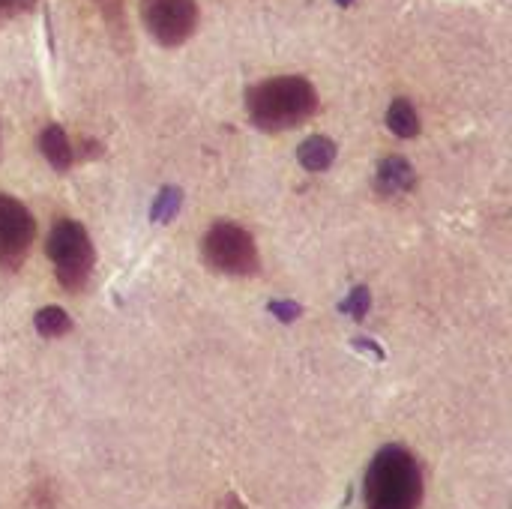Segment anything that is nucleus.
Wrapping results in <instances>:
<instances>
[{"instance_id":"nucleus-1","label":"nucleus","mask_w":512,"mask_h":509,"mask_svg":"<svg viewBox=\"0 0 512 509\" xmlns=\"http://www.w3.org/2000/svg\"><path fill=\"white\" fill-rule=\"evenodd\" d=\"M366 509H420L423 468L402 444H387L375 453L363 477Z\"/></svg>"},{"instance_id":"nucleus-2","label":"nucleus","mask_w":512,"mask_h":509,"mask_svg":"<svg viewBox=\"0 0 512 509\" xmlns=\"http://www.w3.org/2000/svg\"><path fill=\"white\" fill-rule=\"evenodd\" d=\"M246 111L258 129L285 132L303 126L318 111V93L303 75H279L246 90Z\"/></svg>"},{"instance_id":"nucleus-3","label":"nucleus","mask_w":512,"mask_h":509,"mask_svg":"<svg viewBox=\"0 0 512 509\" xmlns=\"http://www.w3.org/2000/svg\"><path fill=\"white\" fill-rule=\"evenodd\" d=\"M45 255L54 267L57 282L69 291L78 294L87 288L90 276H93V264H96V252H93V240L87 234V228L75 219H57L48 231L45 240Z\"/></svg>"},{"instance_id":"nucleus-4","label":"nucleus","mask_w":512,"mask_h":509,"mask_svg":"<svg viewBox=\"0 0 512 509\" xmlns=\"http://www.w3.org/2000/svg\"><path fill=\"white\" fill-rule=\"evenodd\" d=\"M201 255L210 270L222 276H252L261 267L255 237L237 222H213L201 240Z\"/></svg>"},{"instance_id":"nucleus-5","label":"nucleus","mask_w":512,"mask_h":509,"mask_svg":"<svg viewBox=\"0 0 512 509\" xmlns=\"http://www.w3.org/2000/svg\"><path fill=\"white\" fill-rule=\"evenodd\" d=\"M141 21L162 48H177L198 27L195 0H141Z\"/></svg>"},{"instance_id":"nucleus-6","label":"nucleus","mask_w":512,"mask_h":509,"mask_svg":"<svg viewBox=\"0 0 512 509\" xmlns=\"http://www.w3.org/2000/svg\"><path fill=\"white\" fill-rule=\"evenodd\" d=\"M33 237H36V222L30 210L18 198L0 192V267L15 270L24 261Z\"/></svg>"},{"instance_id":"nucleus-7","label":"nucleus","mask_w":512,"mask_h":509,"mask_svg":"<svg viewBox=\"0 0 512 509\" xmlns=\"http://www.w3.org/2000/svg\"><path fill=\"white\" fill-rule=\"evenodd\" d=\"M414 183H417V171H414V165L405 156H387V159H381L378 177H375V186H378L381 195L411 192Z\"/></svg>"},{"instance_id":"nucleus-8","label":"nucleus","mask_w":512,"mask_h":509,"mask_svg":"<svg viewBox=\"0 0 512 509\" xmlns=\"http://www.w3.org/2000/svg\"><path fill=\"white\" fill-rule=\"evenodd\" d=\"M39 150L54 171H69L75 162V147L60 123H48L39 135Z\"/></svg>"},{"instance_id":"nucleus-9","label":"nucleus","mask_w":512,"mask_h":509,"mask_svg":"<svg viewBox=\"0 0 512 509\" xmlns=\"http://www.w3.org/2000/svg\"><path fill=\"white\" fill-rule=\"evenodd\" d=\"M336 141L333 138H327V135H309L303 144H300V150H297V159H300V165L309 171V174H321V171H327L333 162H336Z\"/></svg>"},{"instance_id":"nucleus-10","label":"nucleus","mask_w":512,"mask_h":509,"mask_svg":"<svg viewBox=\"0 0 512 509\" xmlns=\"http://www.w3.org/2000/svg\"><path fill=\"white\" fill-rule=\"evenodd\" d=\"M387 129L399 138H417L420 135V114L411 105V99L399 96L387 108Z\"/></svg>"},{"instance_id":"nucleus-11","label":"nucleus","mask_w":512,"mask_h":509,"mask_svg":"<svg viewBox=\"0 0 512 509\" xmlns=\"http://www.w3.org/2000/svg\"><path fill=\"white\" fill-rule=\"evenodd\" d=\"M33 327L42 339H60L72 330V318L60 306H42L33 318Z\"/></svg>"},{"instance_id":"nucleus-12","label":"nucleus","mask_w":512,"mask_h":509,"mask_svg":"<svg viewBox=\"0 0 512 509\" xmlns=\"http://www.w3.org/2000/svg\"><path fill=\"white\" fill-rule=\"evenodd\" d=\"M180 204H183V192L177 186H162L159 195L150 204V219L159 222V225H165V222H171L177 216Z\"/></svg>"},{"instance_id":"nucleus-13","label":"nucleus","mask_w":512,"mask_h":509,"mask_svg":"<svg viewBox=\"0 0 512 509\" xmlns=\"http://www.w3.org/2000/svg\"><path fill=\"white\" fill-rule=\"evenodd\" d=\"M369 306H372V294H369V288H366V285H357V288L345 297L342 312H345V315H351L354 321H363V318L369 315Z\"/></svg>"},{"instance_id":"nucleus-14","label":"nucleus","mask_w":512,"mask_h":509,"mask_svg":"<svg viewBox=\"0 0 512 509\" xmlns=\"http://www.w3.org/2000/svg\"><path fill=\"white\" fill-rule=\"evenodd\" d=\"M36 0H0V24L9 18H18L24 12H33Z\"/></svg>"},{"instance_id":"nucleus-15","label":"nucleus","mask_w":512,"mask_h":509,"mask_svg":"<svg viewBox=\"0 0 512 509\" xmlns=\"http://www.w3.org/2000/svg\"><path fill=\"white\" fill-rule=\"evenodd\" d=\"M270 312H273L279 321L291 324V321H297V318H300V312H303V309H300L294 300H273V303H270Z\"/></svg>"},{"instance_id":"nucleus-16","label":"nucleus","mask_w":512,"mask_h":509,"mask_svg":"<svg viewBox=\"0 0 512 509\" xmlns=\"http://www.w3.org/2000/svg\"><path fill=\"white\" fill-rule=\"evenodd\" d=\"M336 3H339V6H351L354 0H336Z\"/></svg>"}]
</instances>
